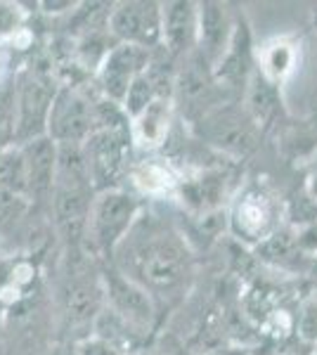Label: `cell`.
<instances>
[{
	"mask_svg": "<svg viewBox=\"0 0 317 355\" xmlns=\"http://www.w3.org/2000/svg\"><path fill=\"white\" fill-rule=\"evenodd\" d=\"M114 268L145 287L157 301L182 296L192 279L187 237L169 220L142 211L140 220L114 251Z\"/></svg>",
	"mask_w": 317,
	"mask_h": 355,
	"instance_id": "1",
	"label": "cell"
},
{
	"mask_svg": "<svg viewBox=\"0 0 317 355\" xmlns=\"http://www.w3.org/2000/svg\"><path fill=\"white\" fill-rule=\"evenodd\" d=\"M142 211H145L142 199L130 190L114 187V190L97 192L90 209L88 227H85V242L97 256L112 259L114 251L140 220Z\"/></svg>",
	"mask_w": 317,
	"mask_h": 355,
	"instance_id": "2",
	"label": "cell"
},
{
	"mask_svg": "<svg viewBox=\"0 0 317 355\" xmlns=\"http://www.w3.org/2000/svg\"><path fill=\"white\" fill-rule=\"evenodd\" d=\"M282 227V204L268 187L244 185L228 204V230L249 249L261 246Z\"/></svg>",
	"mask_w": 317,
	"mask_h": 355,
	"instance_id": "3",
	"label": "cell"
},
{
	"mask_svg": "<svg viewBox=\"0 0 317 355\" xmlns=\"http://www.w3.org/2000/svg\"><path fill=\"white\" fill-rule=\"evenodd\" d=\"M225 95L228 93L213 76V67L197 50L182 57V64L175 69L173 81V105L189 123H199L213 110L223 107L228 102Z\"/></svg>",
	"mask_w": 317,
	"mask_h": 355,
	"instance_id": "4",
	"label": "cell"
},
{
	"mask_svg": "<svg viewBox=\"0 0 317 355\" xmlns=\"http://www.w3.org/2000/svg\"><path fill=\"white\" fill-rule=\"evenodd\" d=\"M199 140L228 159H244L258 145V123L241 102H225L199 123H194Z\"/></svg>",
	"mask_w": 317,
	"mask_h": 355,
	"instance_id": "5",
	"label": "cell"
},
{
	"mask_svg": "<svg viewBox=\"0 0 317 355\" xmlns=\"http://www.w3.org/2000/svg\"><path fill=\"white\" fill-rule=\"evenodd\" d=\"M60 90L53 73L45 69H26L17 81L15 95V114H17V145L45 135L48 116L53 100Z\"/></svg>",
	"mask_w": 317,
	"mask_h": 355,
	"instance_id": "6",
	"label": "cell"
},
{
	"mask_svg": "<svg viewBox=\"0 0 317 355\" xmlns=\"http://www.w3.org/2000/svg\"><path fill=\"white\" fill-rule=\"evenodd\" d=\"M130 128H97L83 142L95 192L121 187V178L128 175L130 168Z\"/></svg>",
	"mask_w": 317,
	"mask_h": 355,
	"instance_id": "7",
	"label": "cell"
},
{
	"mask_svg": "<svg viewBox=\"0 0 317 355\" xmlns=\"http://www.w3.org/2000/svg\"><path fill=\"white\" fill-rule=\"evenodd\" d=\"M107 31L117 43L135 45L142 50L161 48L164 33V15L161 3L154 0H123L114 3L109 10Z\"/></svg>",
	"mask_w": 317,
	"mask_h": 355,
	"instance_id": "8",
	"label": "cell"
},
{
	"mask_svg": "<svg viewBox=\"0 0 317 355\" xmlns=\"http://www.w3.org/2000/svg\"><path fill=\"white\" fill-rule=\"evenodd\" d=\"M95 128V102L76 85H60L50 107L45 135L55 145H83Z\"/></svg>",
	"mask_w": 317,
	"mask_h": 355,
	"instance_id": "9",
	"label": "cell"
},
{
	"mask_svg": "<svg viewBox=\"0 0 317 355\" xmlns=\"http://www.w3.org/2000/svg\"><path fill=\"white\" fill-rule=\"evenodd\" d=\"M102 291H105V306L109 311L117 313L135 329L152 336L159 320V301L145 287H140L130 277L121 275L117 268H112V270L102 272Z\"/></svg>",
	"mask_w": 317,
	"mask_h": 355,
	"instance_id": "10",
	"label": "cell"
},
{
	"mask_svg": "<svg viewBox=\"0 0 317 355\" xmlns=\"http://www.w3.org/2000/svg\"><path fill=\"white\" fill-rule=\"evenodd\" d=\"M258 69V48L253 45V33L251 26L244 17L237 19L234 26L232 41H230L225 55L218 60V64L213 67V76L223 85V90L228 95H237L239 102L246 93L251 76Z\"/></svg>",
	"mask_w": 317,
	"mask_h": 355,
	"instance_id": "11",
	"label": "cell"
},
{
	"mask_svg": "<svg viewBox=\"0 0 317 355\" xmlns=\"http://www.w3.org/2000/svg\"><path fill=\"white\" fill-rule=\"evenodd\" d=\"M149 64V53L135 45L114 43L95 69V85L105 100L123 105L132 81L140 76Z\"/></svg>",
	"mask_w": 317,
	"mask_h": 355,
	"instance_id": "12",
	"label": "cell"
},
{
	"mask_svg": "<svg viewBox=\"0 0 317 355\" xmlns=\"http://www.w3.org/2000/svg\"><path fill=\"white\" fill-rule=\"evenodd\" d=\"M197 53L211 67H216L218 60L228 50L230 41H232V33L239 17H234L232 10L225 3H216V0L197 3Z\"/></svg>",
	"mask_w": 317,
	"mask_h": 355,
	"instance_id": "13",
	"label": "cell"
},
{
	"mask_svg": "<svg viewBox=\"0 0 317 355\" xmlns=\"http://www.w3.org/2000/svg\"><path fill=\"white\" fill-rule=\"evenodd\" d=\"M164 33L161 48L173 57H187L197 50V3L192 0H173L161 3Z\"/></svg>",
	"mask_w": 317,
	"mask_h": 355,
	"instance_id": "14",
	"label": "cell"
},
{
	"mask_svg": "<svg viewBox=\"0 0 317 355\" xmlns=\"http://www.w3.org/2000/svg\"><path fill=\"white\" fill-rule=\"evenodd\" d=\"M19 147H22V154H24L26 175H28V199L38 202V199L53 197L60 147H57L48 135L28 140Z\"/></svg>",
	"mask_w": 317,
	"mask_h": 355,
	"instance_id": "15",
	"label": "cell"
},
{
	"mask_svg": "<svg viewBox=\"0 0 317 355\" xmlns=\"http://www.w3.org/2000/svg\"><path fill=\"white\" fill-rule=\"evenodd\" d=\"M175 105L173 97H157L149 107H145L137 116L130 119V140L137 150L157 152L169 142Z\"/></svg>",
	"mask_w": 317,
	"mask_h": 355,
	"instance_id": "16",
	"label": "cell"
},
{
	"mask_svg": "<svg viewBox=\"0 0 317 355\" xmlns=\"http://www.w3.org/2000/svg\"><path fill=\"white\" fill-rule=\"evenodd\" d=\"M128 180L137 197H164L180 190V173L169 159L147 157L137 164H130Z\"/></svg>",
	"mask_w": 317,
	"mask_h": 355,
	"instance_id": "17",
	"label": "cell"
},
{
	"mask_svg": "<svg viewBox=\"0 0 317 355\" xmlns=\"http://www.w3.org/2000/svg\"><path fill=\"white\" fill-rule=\"evenodd\" d=\"M298 67V45L286 36L270 38L258 48V71L280 88Z\"/></svg>",
	"mask_w": 317,
	"mask_h": 355,
	"instance_id": "18",
	"label": "cell"
},
{
	"mask_svg": "<svg viewBox=\"0 0 317 355\" xmlns=\"http://www.w3.org/2000/svg\"><path fill=\"white\" fill-rule=\"evenodd\" d=\"M258 259H263L268 266L277 268V270H298L310 259L298 249L296 237H293V227L282 225L273 237H268L261 246H256Z\"/></svg>",
	"mask_w": 317,
	"mask_h": 355,
	"instance_id": "19",
	"label": "cell"
},
{
	"mask_svg": "<svg viewBox=\"0 0 317 355\" xmlns=\"http://www.w3.org/2000/svg\"><path fill=\"white\" fill-rule=\"evenodd\" d=\"M0 190H8L28 199V175L19 145H12L0 152Z\"/></svg>",
	"mask_w": 317,
	"mask_h": 355,
	"instance_id": "20",
	"label": "cell"
},
{
	"mask_svg": "<svg viewBox=\"0 0 317 355\" xmlns=\"http://www.w3.org/2000/svg\"><path fill=\"white\" fill-rule=\"evenodd\" d=\"M26 31V10L12 0H0V41H15Z\"/></svg>",
	"mask_w": 317,
	"mask_h": 355,
	"instance_id": "21",
	"label": "cell"
},
{
	"mask_svg": "<svg viewBox=\"0 0 317 355\" xmlns=\"http://www.w3.org/2000/svg\"><path fill=\"white\" fill-rule=\"evenodd\" d=\"M76 355H128V353L121 351L114 343L100 339V336L88 334L76 341Z\"/></svg>",
	"mask_w": 317,
	"mask_h": 355,
	"instance_id": "22",
	"label": "cell"
},
{
	"mask_svg": "<svg viewBox=\"0 0 317 355\" xmlns=\"http://www.w3.org/2000/svg\"><path fill=\"white\" fill-rule=\"evenodd\" d=\"M293 237H296L298 249H301L308 259H315L317 256V218L308 223H298V225L293 227Z\"/></svg>",
	"mask_w": 317,
	"mask_h": 355,
	"instance_id": "23",
	"label": "cell"
},
{
	"mask_svg": "<svg viewBox=\"0 0 317 355\" xmlns=\"http://www.w3.org/2000/svg\"><path fill=\"white\" fill-rule=\"evenodd\" d=\"M45 15H67V12H76V8H80V3H71V0H45L38 5Z\"/></svg>",
	"mask_w": 317,
	"mask_h": 355,
	"instance_id": "24",
	"label": "cell"
},
{
	"mask_svg": "<svg viewBox=\"0 0 317 355\" xmlns=\"http://www.w3.org/2000/svg\"><path fill=\"white\" fill-rule=\"evenodd\" d=\"M199 355H251L246 346H216L209 351H201Z\"/></svg>",
	"mask_w": 317,
	"mask_h": 355,
	"instance_id": "25",
	"label": "cell"
},
{
	"mask_svg": "<svg viewBox=\"0 0 317 355\" xmlns=\"http://www.w3.org/2000/svg\"><path fill=\"white\" fill-rule=\"evenodd\" d=\"M305 197H308L313 204H317V173H313L308 180H305Z\"/></svg>",
	"mask_w": 317,
	"mask_h": 355,
	"instance_id": "26",
	"label": "cell"
},
{
	"mask_svg": "<svg viewBox=\"0 0 317 355\" xmlns=\"http://www.w3.org/2000/svg\"><path fill=\"white\" fill-rule=\"evenodd\" d=\"M310 24H313V28L317 31V8L313 10V15H310Z\"/></svg>",
	"mask_w": 317,
	"mask_h": 355,
	"instance_id": "27",
	"label": "cell"
},
{
	"mask_svg": "<svg viewBox=\"0 0 317 355\" xmlns=\"http://www.w3.org/2000/svg\"><path fill=\"white\" fill-rule=\"evenodd\" d=\"M277 355H313V353H298V351H282Z\"/></svg>",
	"mask_w": 317,
	"mask_h": 355,
	"instance_id": "28",
	"label": "cell"
},
{
	"mask_svg": "<svg viewBox=\"0 0 317 355\" xmlns=\"http://www.w3.org/2000/svg\"><path fill=\"white\" fill-rule=\"evenodd\" d=\"M0 320H3V303H0Z\"/></svg>",
	"mask_w": 317,
	"mask_h": 355,
	"instance_id": "29",
	"label": "cell"
},
{
	"mask_svg": "<svg viewBox=\"0 0 317 355\" xmlns=\"http://www.w3.org/2000/svg\"><path fill=\"white\" fill-rule=\"evenodd\" d=\"M140 355H157V353H147V351H145V353H140Z\"/></svg>",
	"mask_w": 317,
	"mask_h": 355,
	"instance_id": "30",
	"label": "cell"
},
{
	"mask_svg": "<svg viewBox=\"0 0 317 355\" xmlns=\"http://www.w3.org/2000/svg\"><path fill=\"white\" fill-rule=\"evenodd\" d=\"M251 355H253V353H251Z\"/></svg>",
	"mask_w": 317,
	"mask_h": 355,
	"instance_id": "31",
	"label": "cell"
}]
</instances>
